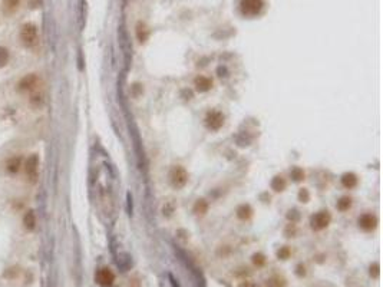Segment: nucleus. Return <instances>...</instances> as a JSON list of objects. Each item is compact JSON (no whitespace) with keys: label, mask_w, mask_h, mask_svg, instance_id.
I'll list each match as a JSON object with an SVG mask.
<instances>
[{"label":"nucleus","mask_w":383,"mask_h":287,"mask_svg":"<svg viewBox=\"0 0 383 287\" xmlns=\"http://www.w3.org/2000/svg\"><path fill=\"white\" fill-rule=\"evenodd\" d=\"M18 6H19V0H4V9L9 12L16 10Z\"/></svg>","instance_id":"20"},{"label":"nucleus","mask_w":383,"mask_h":287,"mask_svg":"<svg viewBox=\"0 0 383 287\" xmlns=\"http://www.w3.org/2000/svg\"><path fill=\"white\" fill-rule=\"evenodd\" d=\"M211 85H212V82H211V79L205 77H200L195 79V88L200 91V92H205V91H208L211 88Z\"/></svg>","instance_id":"10"},{"label":"nucleus","mask_w":383,"mask_h":287,"mask_svg":"<svg viewBox=\"0 0 383 287\" xmlns=\"http://www.w3.org/2000/svg\"><path fill=\"white\" fill-rule=\"evenodd\" d=\"M300 200H302L303 203H307V200H308V194H307L306 190H302V191H300Z\"/></svg>","instance_id":"25"},{"label":"nucleus","mask_w":383,"mask_h":287,"mask_svg":"<svg viewBox=\"0 0 383 287\" xmlns=\"http://www.w3.org/2000/svg\"><path fill=\"white\" fill-rule=\"evenodd\" d=\"M36 80H38V78L35 77L33 74H32V75H27V77H25L20 80L19 88L22 91H29V89H32V88L36 85Z\"/></svg>","instance_id":"9"},{"label":"nucleus","mask_w":383,"mask_h":287,"mask_svg":"<svg viewBox=\"0 0 383 287\" xmlns=\"http://www.w3.org/2000/svg\"><path fill=\"white\" fill-rule=\"evenodd\" d=\"M20 167V158H13V159H10L9 162H7V170L12 172H16L19 170Z\"/></svg>","instance_id":"17"},{"label":"nucleus","mask_w":383,"mask_h":287,"mask_svg":"<svg viewBox=\"0 0 383 287\" xmlns=\"http://www.w3.org/2000/svg\"><path fill=\"white\" fill-rule=\"evenodd\" d=\"M286 280L280 276H273L267 280V287H284Z\"/></svg>","instance_id":"13"},{"label":"nucleus","mask_w":383,"mask_h":287,"mask_svg":"<svg viewBox=\"0 0 383 287\" xmlns=\"http://www.w3.org/2000/svg\"><path fill=\"white\" fill-rule=\"evenodd\" d=\"M238 287H258L255 283H250V282H244V283H241Z\"/></svg>","instance_id":"26"},{"label":"nucleus","mask_w":383,"mask_h":287,"mask_svg":"<svg viewBox=\"0 0 383 287\" xmlns=\"http://www.w3.org/2000/svg\"><path fill=\"white\" fill-rule=\"evenodd\" d=\"M271 187H273V190H276V191H283V190L286 188V181H284V178L276 177V178L273 180V183H271Z\"/></svg>","instance_id":"14"},{"label":"nucleus","mask_w":383,"mask_h":287,"mask_svg":"<svg viewBox=\"0 0 383 287\" xmlns=\"http://www.w3.org/2000/svg\"><path fill=\"white\" fill-rule=\"evenodd\" d=\"M95 280L99 286L109 287V286H112V285H114V282H115V274H114V271H112L111 268L102 267L96 271Z\"/></svg>","instance_id":"2"},{"label":"nucleus","mask_w":383,"mask_h":287,"mask_svg":"<svg viewBox=\"0 0 383 287\" xmlns=\"http://www.w3.org/2000/svg\"><path fill=\"white\" fill-rule=\"evenodd\" d=\"M342 184L345 185L346 188H353L357 184V177L352 172H347L342 177Z\"/></svg>","instance_id":"11"},{"label":"nucleus","mask_w":383,"mask_h":287,"mask_svg":"<svg viewBox=\"0 0 383 287\" xmlns=\"http://www.w3.org/2000/svg\"><path fill=\"white\" fill-rule=\"evenodd\" d=\"M288 256H290V250H288L287 247H284V249H281L280 251H279V257L283 259V260L288 259Z\"/></svg>","instance_id":"24"},{"label":"nucleus","mask_w":383,"mask_h":287,"mask_svg":"<svg viewBox=\"0 0 383 287\" xmlns=\"http://www.w3.org/2000/svg\"><path fill=\"white\" fill-rule=\"evenodd\" d=\"M370 276L372 277H379V264L378 263L370 266Z\"/></svg>","instance_id":"22"},{"label":"nucleus","mask_w":383,"mask_h":287,"mask_svg":"<svg viewBox=\"0 0 383 287\" xmlns=\"http://www.w3.org/2000/svg\"><path fill=\"white\" fill-rule=\"evenodd\" d=\"M237 214H238V217L240 218H249L250 215H251V209H250L249 206H243V207H240L238 211H237Z\"/></svg>","instance_id":"19"},{"label":"nucleus","mask_w":383,"mask_h":287,"mask_svg":"<svg viewBox=\"0 0 383 287\" xmlns=\"http://www.w3.org/2000/svg\"><path fill=\"white\" fill-rule=\"evenodd\" d=\"M253 261H254V264H257V266H263V264L266 263V259H264L263 254H254Z\"/></svg>","instance_id":"21"},{"label":"nucleus","mask_w":383,"mask_h":287,"mask_svg":"<svg viewBox=\"0 0 383 287\" xmlns=\"http://www.w3.org/2000/svg\"><path fill=\"white\" fill-rule=\"evenodd\" d=\"M170 180H171V184H173L174 187L181 188V187H184L187 184L188 174L182 167H174L171 172H170Z\"/></svg>","instance_id":"4"},{"label":"nucleus","mask_w":383,"mask_h":287,"mask_svg":"<svg viewBox=\"0 0 383 287\" xmlns=\"http://www.w3.org/2000/svg\"><path fill=\"white\" fill-rule=\"evenodd\" d=\"M23 223H25V227L27 230L35 229V226H36V217H35L33 211L26 212V215L23 217Z\"/></svg>","instance_id":"12"},{"label":"nucleus","mask_w":383,"mask_h":287,"mask_svg":"<svg viewBox=\"0 0 383 287\" xmlns=\"http://www.w3.org/2000/svg\"><path fill=\"white\" fill-rule=\"evenodd\" d=\"M20 40L26 48H32L36 40H38V29L33 23H26L23 25L20 30Z\"/></svg>","instance_id":"1"},{"label":"nucleus","mask_w":383,"mask_h":287,"mask_svg":"<svg viewBox=\"0 0 383 287\" xmlns=\"http://www.w3.org/2000/svg\"><path fill=\"white\" fill-rule=\"evenodd\" d=\"M207 209H208V206H207V203L204 201V200H200L197 204H195V207H194V210L197 214H205L207 212Z\"/></svg>","instance_id":"16"},{"label":"nucleus","mask_w":383,"mask_h":287,"mask_svg":"<svg viewBox=\"0 0 383 287\" xmlns=\"http://www.w3.org/2000/svg\"><path fill=\"white\" fill-rule=\"evenodd\" d=\"M376 224H378V220H376L372 214H364V215H362V217L359 218V226H360V229H363L364 231L373 230L376 227Z\"/></svg>","instance_id":"8"},{"label":"nucleus","mask_w":383,"mask_h":287,"mask_svg":"<svg viewBox=\"0 0 383 287\" xmlns=\"http://www.w3.org/2000/svg\"><path fill=\"white\" fill-rule=\"evenodd\" d=\"M38 165H39V158L38 155H30L26 162H25V171L27 174V177L30 180H35L36 177V172H38Z\"/></svg>","instance_id":"7"},{"label":"nucleus","mask_w":383,"mask_h":287,"mask_svg":"<svg viewBox=\"0 0 383 287\" xmlns=\"http://www.w3.org/2000/svg\"><path fill=\"white\" fill-rule=\"evenodd\" d=\"M241 12L246 16H255L263 9V0H241Z\"/></svg>","instance_id":"3"},{"label":"nucleus","mask_w":383,"mask_h":287,"mask_svg":"<svg viewBox=\"0 0 383 287\" xmlns=\"http://www.w3.org/2000/svg\"><path fill=\"white\" fill-rule=\"evenodd\" d=\"M9 62V51L0 46V66H4Z\"/></svg>","instance_id":"18"},{"label":"nucleus","mask_w":383,"mask_h":287,"mask_svg":"<svg viewBox=\"0 0 383 287\" xmlns=\"http://www.w3.org/2000/svg\"><path fill=\"white\" fill-rule=\"evenodd\" d=\"M205 124L210 130H220L224 124V116L217 111L208 112L207 118H205Z\"/></svg>","instance_id":"6"},{"label":"nucleus","mask_w":383,"mask_h":287,"mask_svg":"<svg viewBox=\"0 0 383 287\" xmlns=\"http://www.w3.org/2000/svg\"><path fill=\"white\" fill-rule=\"evenodd\" d=\"M350 206H352V200H350L349 197H343V198L337 203V209H339L340 211L349 210Z\"/></svg>","instance_id":"15"},{"label":"nucleus","mask_w":383,"mask_h":287,"mask_svg":"<svg viewBox=\"0 0 383 287\" xmlns=\"http://www.w3.org/2000/svg\"><path fill=\"white\" fill-rule=\"evenodd\" d=\"M293 177H294L296 181H302V180L305 178V174H303L302 170H294V171H293Z\"/></svg>","instance_id":"23"},{"label":"nucleus","mask_w":383,"mask_h":287,"mask_svg":"<svg viewBox=\"0 0 383 287\" xmlns=\"http://www.w3.org/2000/svg\"><path fill=\"white\" fill-rule=\"evenodd\" d=\"M330 223V214L327 211H320L316 215L311 217V229L316 231L326 229Z\"/></svg>","instance_id":"5"}]
</instances>
